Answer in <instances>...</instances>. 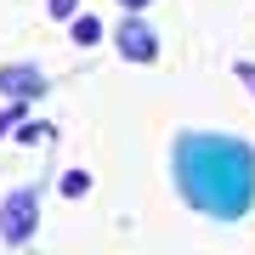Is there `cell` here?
<instances>
[{"mask_svg":"<svg viewBox=\"0 0 255 255\" xmlns=\"http://www.w3.org/2000/svg\"><path fill=\"white\" fill-rule=\"evenodd\" d=\"M102 40V23L97 17H74V46H97Z\"/></svg>","mask_w":255,"mask_h":255,"instance_id":"cell-5","label":"cell"},{"mask_svg":"<svg viewBox=\"0 0 255 255\" xmlns=\"http://www.w3.org/2000/svg\"><path fill=\"white\" fill-rule=\"evenodd\" d=\"M114 40H119V57H125V63H153V57H159V34L142 23V11H130Z\"/></svg>","mask_w":255,"mask_h":255,"instance_id":"cell-3","label":"cell"},{"mask_svg":"<svg viewBox=\"0 0 255 255\" xmlns=\"http://www.w3.org/2000/svg\"><path fill=\"white\" fill-rule=\"evenodd\" d=\"M17 136H23V142H46V136H51V125H23Z\"/></svg>","mask_w":255,"mask_h":255,"instance_id":"cell-9","label":"cell"},{"mask_svg":"<svg viewBox=\"0 0 255 255\" xmlns=\"http://www.w3.org/2000/svg\"><path fill=\"white\" fill-rule=\"evenodd\" d=\"M119 6H125V11H142V6H153V0H119Z\"/></svg>","mask_w":255,"mask_h":255,"instance_id":"cell-11","label":"cell"},{"mask_svg":"<svg viewBox=\"0 0 255 255\" xmlns=\"http://www.w3.org/2000/svg\"><path fill=\"white\" fill-rule=\"evenodd\" d=\"M0 91H6V97H17V102H28V97H40V91H46V74H40L34 63L0 68Z\"/></svg>","mask_w":255,"mask_h":255,"instance_id":"cell-4","label":"cell"},{"mask_svg":"<svg viewBox=\"0 0 255 255\" xmlns=\"http://www.w3.org/2000/svg\"><path fill=\"white\" fill-rule=\"evenodd\" d=\"M34 221H40V193L34 187H17L0 204V238H6V244H28V238H34Z\"/></svg>","mask_w":255,"mask_h":255,"instance_id":"cell-2","label":"cell"},{"mask_svg":"<svg viewBox=\"0 0 255 255\" xmlns=\"http://www.w3.org/2000/svg\"><path fill=\"white\" fill-rule=\"evenodd\" d=\"M46 11H51V17H74V11H80V0H46Z\"/></svg>","mask_w":255,"mask_h":255,"instance_id":"cell-7","label":"cell"},{"mask_svg":"<svg viewBox=\"0 0 255 255\" xmlns=\"http://www.w3.org/2000/svg\"><path fill=\"white\" fill-rule=\"evenodd\" d=\"M17 119H23V102H11V108H6V114H0V136H6V130H11V125H17Z\"/></svg>","mask_w":255,"mask_h":255,"instance_id":"cell-8","label":"cell"},{"mask_svg":"<svg viewBox=\"0 0 255 255\" xmlns=\"http://www.w3.org/2000/svg\"><path fill=\"white\" fill-rule=\"evenodd\" d=\"M176 182L193 210H210L221 221H238L255 204V153L233 136H176Z\"/></svg>","mask_w":255,"mask_h":255,"instance_id":"cell-1","label":"cell"},{"mask_svg":"<svg viewBox=\"0 0 255 255\" xmlns=\"http://www.w3.org/2000/svg\"><path fill=\"white\" fill-rule=\"evenodd\" d=\"M238 80H244L250 91H255V63H238Z\"/></svg>","mask_w":255,"mask_h":255,"instance_id":"cell-10","label":"cell"},{"mask_svg":"<svg viewBox=\"0 0 255 255\" xmlns=\"http://www.w3.org/2000/svg\"><path fill=\"white\" fill-rule=\"evenodd\" d=\"M85 187H91V176H85V170H68V176H63V193H68V199H80Z\"/></svg>","mask_w":255,"mask_h":255,"instance_id":"cell-6","label":"cell"}]
</instances>
